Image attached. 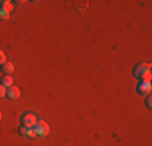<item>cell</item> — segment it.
<instances>
[{
  "label": "cell",
  "mask_w": 152,
  "mask_h": 146,
  "mask_svg": "<svg viewBox=\"0 0 152 146\" xmlns=\"http://www.w3.org/2000/svg\"><path fill=\"white\" fill-rule=\"evenodd\" d=\"M37 123V117L31 112H26V114L21 115V125L28 127V128H34V125Z\"/></svg>",
  "instance_id": "1"
},
{
  "label": "cell",
  "mask_w": 152,
  "mask_h": 146,
  "mask_svg": "<svg viewBox=\"0 0 152 146\" xmlns=\"http://www.w3.org/2000/svg\"><path fill=\"white\" fill-rule=\"evenodd\" d=\"M146 72H151V63H147V62H141V63H137L134 67L133 75H134V78L139 80V76L142 75V73H146Z\"/></svg>",
  "instance_id": "2"
},
{
  "label": "cell",
  "mask_w": 152,
  "mask_h": 146,
  "mask_svg": "<svg viewBox=\"0 0 152 146\" xmlns=\"http://www.w3.org/2000/svg\"><path fill=\"white\" fill-rule=\"evenodd\" d=\"M34 130H36V133H37V136H45L50 128L44 120H37V123L34 125Z\"/></svg>",
  "instance_id": "3"
},
{
  "label": "cell",
  "mask_w": 152,
  "mask_h": 146,
  "mask_svg": "<svg viewBox=\"0 0 152 146\" xmlns=\"http://www.w3.org/2000/svg\"><path fill=\"white\" fill-rule=\"evenodd\" d=\"M136 91L139 94H151V91H152V85L151 83H146V81H139L137 83V86H136Z\"/></svg>",
  "instance_id": "4"
},
{
  "label": "cell",
  "mask_w": 152,
  "mask_h": 146,
  "mask_svg": "<svg viewBox=\"0 0 152 146\" xmlns=\"http://www.w3.org/2000/svg\"><path fill=\"white\" fill-rule=\"evenodd\" d=\"M5 96L8 97V99H18L20 97V89L13 85V86H10V88H7V93H5Z\"/></svg>",
  "instance_id": "5"
},
{
  "label": "cell",
  "mask_w": 152,
  "mask_h": 146,
  "mask_svg": "<svg viewBox=\"0 0 152 146\" xmlns=\"http://www.w3.org/2000/svg\"><path fill=\"white\" fill-rule=\"evenodd\" d=\"M0 70L5 73V75H10V76H12V73L15 72V67H13V63H10V62H5V63L0 67Z\"/></svg>",
  "instance_id": "6"
},
{
  "label": "cell",
  "mask_w": 152,
  "mask_h": 146,
  "mask_svg": "<svg viewBox=\"0 0 152 146\" xmlns=\"http://www.w3.org/2000/svg\"><path fill=\"white\" fill-rule=\"evenodd\" d=\"M0 85L2 86H5V88H10V86H13V78L10 75H5L2 78V81H0Z\"/></svg>",
  "instance_id": "7"
},
{
  "label": "cell",
  "mask_w": 152,
  "mask_h": 146,
  "mask_svg": "<svg viewBox=\"0 0 152 146\" xmlns=\"http://www.w3.org/2000/svg\"><path fill=\"white\" fill-rule=\"evenodd\" d=\"M0 8H3V10H7V12H12V8H13V3L12 2H8V0H0Z\"/></svg>",
  "instance_id": "8"
},
{
  "label": "cell",
  "mask_w": 152,
  "mask_h": 146,
  "mask_svg": "<svg viewBox=\"0 0 152 146\" xmlns=\"http://www.w3.org/2000/svg\"><path fill=\"white\" fill-rule=\"evenodd\" d=\"M29 130H31V128H28V127H23V125H21L20 128H18V133H20L21 136H29Z\"/></svg>",
  "instance_id": "9"
},
{
  "label": "cell",
  "mask_w": 152,
  "mask_h": 146,
  "mask_svg": "<svg viewBox=\"0 0 152 146\" xmlns=\"http://www.w3.org/2000/svg\"><path fill=\"white\" fill-rule=\"evenodd\" d=\"M8 16H10V13L7 10L0 8V20H8Z\"/></svg>",
  "instance_id": "10"
},
{
  "label": "cell",
  "mask_w": 152,
  "mask_h": 146,
  "mask_svg": "<svg viewBox=\"0 0 152 146\" xmlns=\"http://www.w3.org/2000/svg\"><path fill=\"white\" fill-rule=\"evenodd\" d=\"M146 107L152 109V96H151V94H147V97H146Z\"/></svg>",
  "instance_id": "11"
},
{
  "label": "cell",
  "mask_w": 152,
  "mask_h": 146,
  "mask_svg": "<svg viewBox=\"0 0 152 146\" xmlns=\"http://www.w3.org/2000/svg\"><path fill=\"white\" fill-rule=\"evenodd\" d=\"M5 62H7V55H5V52H3V50H0V67H2Z\"/></svg>",
  "instance_id": "12"
},
{
  "label": "cell",
  "mask_w": 152,
  "mask_h": 146,
  "mask_svg": "<svg viewBox=\"0 0 152 146\" xmlns=\"http://www.w3.org/2000/svg\"><path fill=\"white\" fill-rule=\"evenodd\" d=\"M5 93H7V88L0 85V97H3V96H5Z\"/></svg>",
  "instance_id": "13"
},
{
  "label": "cell",
  "mask_w": 152,
  "mask_h": 146,
  "mask_svg": "<svg viewBox=\"0 0 152 146\" xmlns=\"http://www.w3.org/2000/svg\"><path fill=\"white\" fill-rule=\"evenodd\" d=\"M0 120H2V112H0Z\"/></svg>",
  "instance_id": "14"
}]
</instances>
